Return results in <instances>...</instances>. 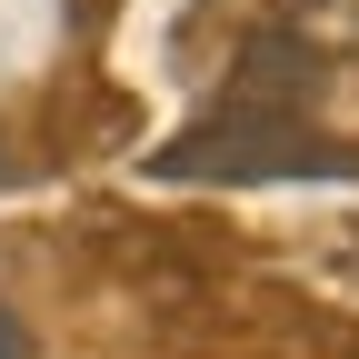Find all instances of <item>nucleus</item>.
Segmentation results:
<instances>
[{"label":"nucleus","mask_w":359,"mask_h":359,"mask_svg":"<svg viewBox=\"0 0 359 359\" xmlns=\"http://www.w3.org/2000/svg\"><path fill=\"white\" fill-rule=\"evenodd\" d=\"M150 170H160V180H309V170L359 180V160H349V150H330L299 110H240V100L219 110L210 130L170 140Z\"/></svg>","instance_id":"1"},{"label":"nucleus","mask_w":359,"mask_h":359,"mask_svg":"<svg viewBox=\"0 0 359 359\" xmlns=\"http://www.w3.org/2000/svg\"><path fill=\"white\" fill-rule=\"evenodd\" d=\"M280 40H299L309 60L320 50H359V0H280Z\"/></svg>","instance_id":"2"},{"label":"nucleus","mask_w":359,"mask_h":359,"mask_svg":"<svg viewBox=\"0 0 359 359\" xmlns=\"http://www.w3.org/2000/svg\"><path fill=\"white\" fill-rule=\"evenodd\" d=\"M0 359H30V339H20V320L0 309Z\"/></svg>","instance_id":"3"}]
</instances>
